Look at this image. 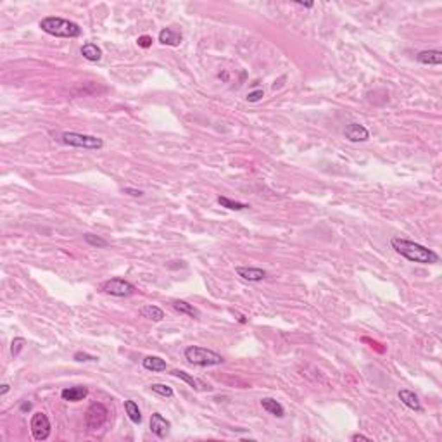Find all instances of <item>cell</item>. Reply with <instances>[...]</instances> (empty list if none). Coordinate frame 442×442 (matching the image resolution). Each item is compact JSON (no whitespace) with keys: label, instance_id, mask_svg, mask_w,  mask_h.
Here are the masks:
<instances>
[{"label":"cell","instance_id":"1","mask_svg":"<svg viewBox=\"0 0 442 442\" xmlns=\"http://www.w3.org/2000/svg\"><path fill=\"white\" fill-rule=\"evenodd\" d=\"M392 249L403 257H406L411 263H420V264H436L439 263V254L434 252L432 249L417 243L413 240H408L403 237H392L391 238Z\"/></svg>","mask_w":442,"mask_h":442},{"label":"cell","instance_id":"2","mask_svg":"<svg viewBox=\"0 0 442 442\" xmlns=\"http://www.w3.org/2000/svg\"><path fill=\"white\" fill-rule=\"evenodd\" d=\"M40 28H42V31H45L47 35L59 36V38H78V36L81 35L80 24L57 16L43 17V19L40 21Z\"/></svg>","mask_w":442,"mask_h":442},{"label":"cell","instance_id":"3","mask_svg":"<svg viewBox=\"0 0 442 442\" xmlns=\"http://www.w3.org/2000/svg\"><path fill=\"white\" fill-rule=\"evenodd\" d=\"M183 354L187 361L194 366H218L224 363V358L221 354L201 346H189Z\"/></svg>","mask_w":442,"mask_h":442},{"label":"cell","instance_id":"4","mask_svg":"<svg viewBox=\"0 0 442 442\" xmlns=\"http://www.w3.org/2000/svg\"><path fill=\"white\" fill-rule=\"evenodd\" d=\"M62 144L71 145V147L78 149H87V151H100L104 147V140L99 137L87 133H78V132H64L61 135Z\"/></svg>","mask_w":442,"mask_h":442},{"label":"cell","instance_id":"5","mask_svg":"<svg viewBox=\"0 0 442 442\" xmlns=\"http://www.w3.org/2000/svg\"><path fill=\"white\" fill-rule=\"evenodd\" d=\"M102 292L112 297H132L137 294V287L125 278H111L102 283Z\"/></svg>","mask_w":442,"mask_h":442},{"label":"cell","instance_id":"6","mask_svg":"<svg viewBox=\"0 0 442 442\" xmlns=\"http://www.w3.org/2000/svg\"><path fill=\"white\" fill-rule=\"evenodd\" d=\"M107 418H109V410L102 403L90 404L87 413H85V423L90 430H99L107 422Z\"/></svg>","mask_w":442,"mask_h":442},{"label":"cell","instance_id":"7","mask_svg":"<svg viewBox=\"0 0 442 442\" xmlns=\"http://www.w3.org/2000/svg\"><path fill=\"white\" fill-rule=\"evenodd\" d=\"M29 429H31V436L35 441H47L50 436V420L45 413H35L29 422Z\"/></svg>","mask_w":442,"mask_h":442},{"label":"cell","instance_id":"8","mask_svg":"<svg viewBox=\"0 0 442 442\" xmlns=\"http://www.w3.org/2000/svg\"><path fill=\"white\" fill-rule=\"evenodd\" d=\"M171 423L166 420L161 413H152L151 417V432L154 434L159 439H164V437L170 434Z\"/></svg>","mask_w":442,"mask_h":442},{"label":"cell","instance_id":"9","mask_svg":"<svg viewBox=\"0 0 442 442\" xmlns=\"http://www.w3.org/2000/svg\"><path fill=\"white\" fill-rule=\"evenodd\" d=\"M235 271L240 278L247 280V282H261L268 276V273L263 268H254V266H237Z\"/></svg>","mask_w":442,"mask_h":442},{"label":"cell","instance_id":"10","mask_svg":"<svg viewBox=\"0 0 442 442\" xmlns=\"http://www.w3.org/2000/svg\"><path fill=\"white\" fill-rule=\"evenodd\" d=\"M344 137L349 142H354V144L356 142H366L370 138V132L363 125H359V123H351L344 130Z\"/></svg>","mask_w":442,"mask_h":442},{"label":"cell","instance_id":"11","mask_svg":"<svg viewBox=\"0 0 442 442\" xmlns=\"http://www.w3.org/2000/svg\"><path fill=\"white\" fill-rule=\"evenodd\" d=\"M182 40H183L182 31L177 28H173V26H168V28H163L159 31V43H163V45L178 47V45L182 43Z\"/></svg>","mask_w":442,"mask_h":442},{"label":"cell","instance_id":"12","mask_svg":"<svg viewBox=\"0 0 442 442\" xmlns=\"http://www.w3.org/2000/svg\"><path fill=\"white\" fill-rule=\"evenodd\" d=\"M398 398H399L401 403H403L406 408H410V410L418 411V413H420V411H423V406H422L420 399H418V396L415 394L413 391H408V389H403V391H399Z\"/></svg>","mask_w":442,"mask_h":442},{"label":"cell","instance_id":"13","mask_svg":"<svg viewBox=\"0 0 442 442\" xmlns=\"http://www.w3.org/2000/svg\"><path fill=\"white\" fill-rule=\"evenodd\" d=\"M88 396V389L83 385H76V387H66L61 392V398L67 403H78V401L85 399Z\"/></svg>","mask_w":442,"mask_h":442},{"label":"cell","instance_id":"14","mask_svg":"<svg viewBox=\"0 0 442 442\" xmlns=\"http://www.w3.org/2000/svg\"><path fill=\"white\" fill-rule=\"evenodd\" d=\"M417 61L420 64L427 66H439L442 64V52L441 50H422L418 52Z\"/></svg>","mask_w":442,"mask_h":442},{"label":"cell","instance_id":"15","mask_svg":"<svg viewBox=\"0 0 442 442\" xmlns=\"http://www.w3.org/2000/svg\"><path fill=\"white\" fill-rule=\"evenodd\" d=\"M261 406H263L264 411H268L269 415H273V417H276V418H282L283 415H285L283 406L273 398H263L261 399Z\"/></svg>","mask_w":442,"mask_h":442},{"label":"cell","instance_id":"16","mask_svg":"<svg viewBox=\"0 0 442 442\" xmlns=\"http://www.w3.org/2000/svg\"><path fill=\"white\" fill-rule=\"evenodd\" d=\"M81 55H83L87 61L90 62H99L100 59H102V48L97 47L95 43H85L83 47H81Z\"/></svg>","mask_w":442,"mask_h":442},{"label":"cell","instance_id":"17","mask_svg":"<svg viewBox=\"0 0 442 442\" xmlns=\"http://www.w3.org/2000/svg\"><path fill=\"white\" fill-rule=\"evenodd\" d=\"M142 365H144V368L149 370V372H164V370L168 368L166 361L157 358V356H147V358H144Z\"/></svg>","mask_w":442,"mask_h":442},{"label":"cell","instance_id":"18","mask_svg":"<svg viewBox=\"0 0 442 442\" xmlns=\"http://www.w3.org/2000/svg\"><path fill=\"white\" fill-rule=\"evenodd\" d=\"M171 306H173V309L175 311H178L180 314H187V316H190V318H199V309L197 308H194L192 304H189V302H185V301H173L171 302Z\"/></svg>","mask_w":442,"mask_h":442},{"label":"cell","instance_id":"19","mask_svg":"<svg viewBox=\"0 0 442 442\" xmlns=\"http://www.w3.org/2000/svg\"><path fill=\"white\" fill-rule=\"evenodd\" d=\"M140 314L144 318H147V320H152V321L164 320V311L161 308H157V306H152V304L144 306V308L140 309Z\"/></svg>","mask_w":442,"mask_h":442},{"label":"cell","instance_id":"20","mask_svg":"<svg viewBox=\"0 0 442 442\" xmlns=\"http://www.w3.org/2000/svg\"><path fill=\"white\" fill-rule=\"evenodd\" d=\"M218 204L221 206V208L230 209V211H245V209L250 208V206L245 204V202L231 201V199H228V197H223V196L218 197Z\"/></svg>","mask_w":442,"mask_h":442},{"label":"cell","instance_id":"21","mask_svg":"<svg viewBox=\"0 0 442 442\" xmlns=\"http://www.w3.org/2000/svg\"><path fill=\"white\" fill-rule=\"evenodd\" d=\"M125 411L133 423H137V425L138 423H142V413H140V410H138V404L135 403V401H132V399L125 401Z\"/></svg>","mask_w":442,"mask_h":442},{"label":"cell","instance_id":"22","mask_svg":"<svg viewBox=\"0 0 442 442\" xmlns=\"http://www.w3.org/2000/svg\"><path fill=\"white\" fill-rule=\"evenodd\" d=\"M171 375H173V377H177V378H180V380H183V382H187V384H189L192 389H201V387H206V385H204V384H201V382L197 380V378H194L192 375H189V373L182 372V370H173V372H171Z\"/></svg>","mask_w":442,"mask_h":442},{"label":"cell","instance_id":"23","mask_svg":"<svg viewBox=\"0 0 442 442\" xmlns=\"http://www.w3.org/2000/svg\"><path fill=\"white\" fill-rule=\"evenodd\" d=\"M151 391L156 392V394H159V396H163V398H173V396H175V391L166 384H152Z\"/></svg>","mask_w":442,"mask_h":442},{"label":"cell","instance_id":"24","mask_svg":"<svg viewBox=\"0 0 442 442\" xmlns=\"http://www.w3.org/2000/svg\"><path fill=\"white\" fill-rule=\"evenodd\" d=\"M85 242L90 243V245L93 247H106L107 245V240H104L102 237H99V235H93V233H85L83 235Z\"/></svg>","mask_w":442,"mask_h":442},{"label":"cell","instance_id":"25","mask_svg":"<svg viewBox=\"0 0 442 442\" xmlns=\"http://www.w3.org/2000/svg\"><path fill=\"white\" fill-rule=\"evenodd\" d=\"M24 346H26V340L22 339V337H16V339L12 340V344H10V354H12L14 358H17Z\"/></svg>","mask_w":442,"mask_h":442},{"label":"cell","instance_id":"26","mask_svg":"<svg viewBox=\"0 0 442 442\" xmlns=\"http://www.w3.org/2000/svg\"><path fill=\"white\" fill-rule=\"evenodd\" d=\"M263 97H264V92L261 88H257V90H254V92L247 93V100H249V102H259Z\"/></svg>","mask_w":442,"mask_h":442},{"label":"cell","instance_id":"27","mask_svg":"<svg viewBox=\"0 0 442 442\" xmlns=\"http://www.w3.org/2000/svg\"><path fill=\"white\" fill-rule=\"evenodd\" d=\"M74 359H76V361H97L99 358L87 353H74Z\"/></svg>","mask_w":442,"mask_h":442},{"label":"cell","instance_id":"28","mask_svg":"<svg viewBox=\"0 0 442 442\" xmlns=\"http://www.w3.org/2000/svg\"><path fill=\"white\" fill-rule=\"evenodd\" d=\"M137 43H138V47H142V48H149L152 45V38L149 35H144V36H138V40H137Z\"/></svg>","mask_w":442,"mask_h":442},{"label":"cell","instance_id":"29","mask_svg":"<svg viewBox=\"0 0 442 442\" xmlns=\"http://www.w3.org/2000/svg\"><path fill=\"white\" fill-rule=\"evenodd\" d=\"M123 192L128 194V196H132V197H142V196H144V192H142V190L132 189V187H125V189H123Z\"/></svg>","mask_w":442,"mask_h":442},{"label":"cell","instance_id":"30","mask_svg":"<svg viewBox=\"0 0 442 442\" xmlns=\"http://www.w3.org/2000/svg\"><path fill=\"white\" fill-rule=\"evenodd\" d=\"M351 441H354V442H358V441H366V442H370L372 439H370V437H366V436H363V434H354V436L351 437Z\"/></svg>","mask_w":442,"mask_h":442},{"label":"cell","instance_id":"31","mask_svg":"<svg viewBox=\"0 0 442 442\" xmlns=\"http://www.w3.org/2000/svg\"><path fill=\"white\" fill-rule=\"evenodd\" d=\"M9 389H10V385H9V384H3V385H2V389H0V396H5L7 392H9Z\"/></svg>","mask_w":442,"mask_h":442},{"label":"cell","instance_id":"32","mask_svg":"<svg viewBox=\"0 0 442 442\" xmlns=\"http://www.w3.org/2000/svg\"><path fill=\"white\" fill-rule=\"evenodd\" d=\"M29 410H31V403H28V401H26V403L21 404V411H29Z\"/></svg>","mask_w":442,"mask_h":442},{"label":"cell","instance_id":"33","mask_svg":"<svg viewBox=\"0 0 442 442\" xmlns=\"http://www.w3.org/2000/svg\"><path fill=\"white\" fill-rule=\"evenodd\" d=\"M297 5H301V7H306V9H311V7L314 5L313 2H297Z\"/></svg>","mask_w":442,"mask_h":442}]
</instances>
